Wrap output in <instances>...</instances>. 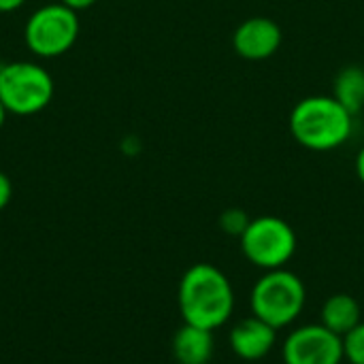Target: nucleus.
<instances>
[{
  "label": "nucleus",
  "instance_id": "nucleus-1",
  "mask_svg": "<svg viewBox=\"0 0 364 364\" xmlns=\"http://www.w3.org/2000/svg\"><path fill=\"white\" fill-rule=\"evenodd\" d=\"M177 305L186 324L218 331L235 311V290L222 269L198 262L183 273L177 288Z\"/></svg>",
  "mask_w": 364,
  "mask_h": 364
},
{
  "label": "nucleus",
  "instance_id": "nucleus-6",
  "mask_svg": "<svg viewBox=\"0 0 364 364\" xmlns=\"http://www.w3.org/2000/svg\"><path fill=\"white\" fill-rule=\"evenodd\" d=\"M79 36L77 11L64 6L62 2L45 4L36 9L23 28L26 45L32 53L41 58L64 55Z\"/></svg>",
  "mask_w": 364,
  "mask_h": 364
},
{
  "label": "nucleus",
  "instance_id": "nucleus-17",
  "mask_svg": "<svg viewBox=\"0 0 364 364\" xmlns=\"http://www.w3.org/2000/svg\"><path fill=\"white\" fill-rule=\"evenodd\" d=\"M26 0H0V13H11L17 11L19 6H23Z\"/></svg>",
  "mask_w": 364,
  "mask_h": 364
},
{
  "label": "nucleus",
  "instance_id": "nucleus-4",
  "mask_svg": "<svg viewBox=\"0 0 364 364\" xmlns=\"http://www.w3.org/2000/svg\"><path fill=\"white\" fill-rule=\"evenodd\" d=\"M53 98V77L34 62H11L0 66V102L6 113L34 115Z\"/></svg>",
  "mask_w": 364,
  "mask_h": 364
},
{
  "label": "nucleus",
  "instance_id": "nucleus-2",
  "mask_svg": "<svg viewBox=\"0 0 364 364\" xmlns=\"http://www.w3.org/2000/svg\"><path fill=\"white\" fill-rule=\"evenodd\" d=\"M352 117L335 96H309L292 109L290 132L307 149L331 151L350 139Z\"/></svg>",
  "mask_w": 364,
  "mask_h": 364
},
{
  "label": "nucleus",
  "instance_id": "nucleus-3",
  "mask_svg": "<svg viewBox=\"0 0 364 364\" xmlns=\"http://www.w3.org/2000/svg\"><path fill=\"white\" fill-rule=\"evenodd\" d=\"M307 303V290L303 279L288 271L275 269L264 271V275L254 284L250 294L252 316L282 331L299 320Z\"/></svg>",
  "mask_w": 364,
  "mask_h": 364
},
{
  "label": "nucleus",
  "instance_id": "nucleus-8",
  "mask_svg": "<svg viewBox=\"0 0 364 364\" xmlns=\"http://www.w3.org/2000/svg\"><path fill=\"white\" fill-rule=\"evenodd\" d=\"M277 328L256 316L243 318L230 328V350L241 360H262L273 352L277 343Z\"/></svg>",
  "mask_w": 364,
  "mask_h": 364
},
{
  "label": "nucleus",
  "instance_id": "nucleus-20",
  "mask_svg": "<svg viewBox=\"0 0 364 364\" xmlns=\"http://www.w3.org/2000/svg\"><path fill=\"white\" fill-rule=\"evenodd\" d=\"M0 66H2V64H0Z\"/></svg>",
  "mask_w": 364,
  "mask_h": 364
},
{
  "label": "nucleus",
  "instance_id": "nucleus-12",
  "mask_svg": "<svg viewBox=\"0 0 364 364\" xmlns=\"http://www.w3.org/2000/svg\"><path fill=\"white\" fill-rule=\"evenodd\" d=\"M335 98L352 113L356 115L364 107V70L358 66L346 68L335 87Z\"/></svg>",
  "mask_w": 364,
  "mask_h": 364
},
{
  "label": "nucleus",
  "instance_id": "nucleus-7",
  "mask_svg": "<svg viewBox=\"0 0 364 364\" xmlns=\"http://www.w3.org/2000/svg\"><path fill=\"white\" fill-rule=\"evenodd\" d=\"M284 364H341L343 339L322 324L294 328L282 346Z\"/></svg>",
  "mask_w": 364,
  "mask_h": 364
},
{
  "label": "nucleus",
  "instance_id": "nucleus-13",
  "mask_svg": "<svg viewBox=\"0 0 364 364\" xmlns=\"http://www.w3.org/2000/svg\"><path fill=\"white\" fill-rule=\"evenodd\" d=\"M343 339V360L350 364H364V322L354 326Z\"/></svg>",
  "mask_w": 364,
  "mask_h": 364
},
{
  "label": "nucleus",
  "instance_id": "nucleus-15",
  "mask_svg": "<svg viewBox=\"0 0 364 364\" xmlns=\"http://www.w3.org/2000/svg\"><path fill=\"white\" fill-rule=\"evenodd\" d=\"M11 196H13V183H11V179L0 171V211L11 203Z\"/></svg>",
  "mask_w": 364,
  "mask_h": 364
},
{
  "label": "nucleus",
  "instance_id": "nucleus-18",
  "mask_svg": "<svg viewBox=\"0 0 364 364\" xmlns=\"http://www.w3.org/2000/svg\"><path fill=\"white\" fill-rule=\"evenodd\" d=\"M356 175L364 183V147L358 151V158H356Z\"/></svg>",
  "mask_w": 364,
  "mask_h": 364
},
{
  "label": "nucleus",
  "instance_id": "nucleus-11",
  "mask_svg": "<svg viewBox=\"0 0 364 364\" xmlns=\"http://www.w3.org/2000/svg\"><path fill=\"white\" fill-rule=\"evenodd\" d=\"M360 322H363V311H360L358 301L352 294L339 292L324 301L322 311H320V324L326 326L331 333L343 337Z\"/></svg>",
  "mask_w": 364,
  "mask_h": 364
},
{
  "label": "nucleus",
  "instance_id": "nucleus-10",
  "mask_svg": "<svg viewBox=\"0 0 364 364\" xmlns=\"http://www.w3.org/2000/svg\"><path fill=\"white\" fill-rule=\"evenodd\" d=\"M173 358L179 364H209L213 358L215 339L213 331L186 324L173 337Z\"/></svg>",
  "mask_w": 364,
  "mask_h": 364
},
{
  "label": "nucleus",
  "instance_id": "nucleus-19",
  "mask_svg": "<svg viewBox=\"0 0 364 364\" xmlns=\"http://www.w3.org/2000/svg\"><path fill=\"white\" fill-rule=\"evenodd\" d=\"M4 119H6V109H4V105L0 102V128L4 126Z\"/></svg>",
  "mask_w": 364,
  "mask_h": 364
},
{
  "label": "nucleus",
  "instance_id": "nucleus-14",
  "mask_svg": "<svg viewBox=\"0 0 364 364\" xmlns=\"http://www.w3.org/2000/svg\"><path fill=\"white\" fill-rule=\"evenodd\" d=\"M247 224H250V218L241 209H226L220 218V228L232 237H241L245 232Z\"/></svg>",
  "mask_w": 364,
  "mask_h": 364
},
{
  "label": "nucleus",
  "instance_id": "nucleus-16",
  "mask_svg": "<svg viewBox=\"0 0 364 364\" xmlns=\"http://www.w3.org/2000/svg\"><path fill=\"white\" fill-rule=\"evenodd\" d=\"M58 2H62L64 6H68L73 11H83V9H90L96 4V0H58Z\"/></svg>",
  "mask_w": 364,
  "mask_h": 364
},
{
  "label": "nucleus",
  "instance_id": "nucleus-9",
  "mask_svg": "<svg viewBox=\"0 0 364 364\" xmlns=\"http://www.w3.org/2000/svg\"><path fill=\"white\" fill-rule=\"evenodd\" d=\"M235 49L241 58L264 60L282 45V28L269 17H250L235 32Z\"/></svg>",
  "mask_w": 364,
  "mask_h": 364
},
{
  "label": "nucleus",
  "instance_id": "nucleus-5",
  "mask_svg": "<svg viewBox=\"0 0 364 364\" xmlns=\"http://www.w3.org/2000/svg\"><path fill=\"white\" fill-rule=\"evenodd\" d=\"M239 239L243 256L262 271L286 269V264L296 254L294 228L275 215L250 220L245 232Z\"/></svg>",
  "mask_w": 364,
  "mask_h": 364
}]
</instances>
